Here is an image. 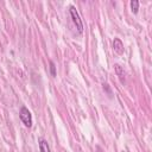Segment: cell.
Here are the masks:
<instances>
[{"label": "cell", "mask_w": 152, "mask_h": 152, "mask_svg": "<svg viewBox=\"0 0 152 152\" xmlns=\"http://www.w3.org/2000/svg\"><path fill=\"white\" fill-rule=\"evenodd\" d=\"M69 12H70L71 19H72V21H74V24H75V26H76L78 33H82V32H83V23H82L81 18H80V14H78V12L76 11L75 6H70V7H69Z\"/></svg>", "instance_id": "cell-1"}, {"label": "cell", "mask_w": 152, "mask_h": 152, "mask_svg": "<svg viewBox=\"0 0 152 152\" xmlns=\"http://www.w3.org/2000/svg\"><path fill=\"white\" fill-rule=\"evenodd\" d=\"M19 118H20V120H21V122L24 124L25 127H28L30 128L32 126V115H31L30 110L25 106H23L20 108V110H19Z\"/></svg>", "instance_id": "cell-2"}, {"label": "cell", "mask_w": 152, "mask_h": 152, "mask_svg": "<svg viewBox=\"0 0 152 152\" xmlns=\"http://www.w3.org/2000/svg\"><path fill=\"white\" fill-rule=\"evenodd\" d=\"M113 49H114V51L118 55H122L124 53L125 48H124V43L121 42L120 38H114V40H113Z\"/></svg>", "instance_id": "cell-3"}, {"label": "cell", "mask_w": 152, "mask_h": 152, "mask_svg": "<svg viewBox=\"0 0 152 152\" xmlns=\"http://www.w3.org/2000/svg\"><path fill=\"white\" fill-rule=\"evenodd\" d=\"M114 70H115L116 76L119 77L120 82H121V83H125V71H124V68H122L120 64H115V65H114Z\"/></svg>", "instance_id": "cell-4"}, {"label": "cell", "mask_w": 152, "mask_h": 152, "mask_svg": "<svg viewBox=\"0 0 152 152\" xmlns=\"http://www.w3.org/2000/svg\"><path fill=\"white\" fill-rule=\"evenodd\" d=\"M39 150H40V152H51L48 141L44 140V139H42V140L39 141Z\"/></svg>", "instance_id": "cell-5"}, {"label": "cell", "mask_w": 152, "mask_h": 152, "mask_svg": "<svg viewBox=\"0 0 152 152\" xmlns=\"http://www.w3.org/2000/svg\"><path fill=\"white\" fill-rule=\"evenodd\" d=\"M131 10L134 14L138 13V10H139V1L138 0H132L131 1Z\"/></svg>", "instance_id": "cell-6"}, {"label": "cell", "mask_w": 152, "mask_h": 152, "mask_svg": "<svg viewBox=\"0 0 152 152\" xmlns=\"http://www.w3.org/2000/svg\"><path fill=\"white\" fill-rule=\"evenodd\" d=\"M50 72L52 77H56V65L52 61H50Z\"/></svg>", "instance_id": "cell-7"}, {"label": "cell", "mask_w": 152, "mask_h": 152, "mask_svg": "<svg viewBox=\"0 0 152 152\" xmlns=\"http://www.w3.org/2000/svg\"><path fill=\"white\" fill-rule=\"evenodd\" d=\"M103 89H106V90L108 91V94H109V95H112V91H110V89L108 88V84H103Z\"/></svg>", "instance_id": "cell-8"}]
</instances>
